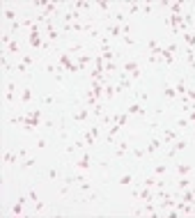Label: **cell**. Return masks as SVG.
Returning <instances> with one entry per match:
<instances>
[{"label": "cell", "mask_w": 195, "mask_h": 218, "mask_svg": "<svg viewBox=\"0 0 195 218\" xmlns=\"http://www.w3.org/2000/svg\"><path fill=\"white\" fill-rule=\"evenodd\" d=\"M126 152H129V143H126V140H122V143H117V149H115V154H117V156H124Z\"/></svg>", "instance_id": "8992f818"}, {"label": "cell", "mask_w": 195, "mask_h": 218, "mask_svg": "<svg viewBox=\"0 0 195 218\" xmlns=\"http://www.w3.org/2000/svg\"><path fill=\"white\" fill-rule=\"evenodd\" d=\"M188 124H191L188 120H177V126H179V129H186Z\"/></svg>", "instance_id": "d6a6232c"}, {"label": "cell", "mask_w": 195, "mask_h": 218, "mask_svg": "<svg viewBox=\"0 0 195 218\" xmlns=\"http://www.w3.org/2000/svg\"><path fill=\"white\" fill-rule=\"evenodd\" d=\"M165 170H168V168H165V166H161V163H158V166H154V175L158 177V175H163Z\"/></svg>", "instance_id": "603a6c76"}, {"label": "cell", "mask_w": 195, "mask_h": 218, "mask_svg": "<svg viewBox=\"0 0 195 218\" xmlns=\"http://www.w3.org/2000/svg\"><path fill=\"white\" fill-rule=\"evenodd\" d=\"M165 97H168V99H175V97H177V90H175L172 85H168V87H165Z\"/></svg>", "instance_id": "9a60e30c"}, {"label": "cell", "mask_w": 195, "mask_h": 218, "mask_svg": "<svg viewBox=\"0 0 195 218\" xmlns=\"http://www.w3.org/2000/svg\"><path fill=\"white\" fill-rule=\"evenodd\" d=\"M53 101H55V97H51V94H46V97H44V103H53Z\"/></svg>", "instance_id": "74e56055"}, {"label": "cell", "mask_w": 195, "mask_h": 218, "mask_svg": "<svg viewBox=\"0 0 195 218\" xmlns=\"http://www.w3.org/2000/svg\"><path fill=\"white\" fill-rule=\"evenodd\" d=\"M191 184H193V181H191V179H188V177H181V179H179V181H177V188H179V191H186V188H188V186H191Z\"/></svg>", "instance_id": "52a82bcc"}, {"label": "cell", "mask_w": 195, "mask_h": 218, "mask_svg": "<svg viewBox=\"0 0 195 218\" xmlns=\"http://www.w3.org/2000/svg\"><path fill=\"white\" fill-rule=\"evenodd\" d=\"M87 115H90V110H80V113L74 115V120H87Z\"/></svg>", "instance_id": "ffe728a7"}, {"label": "cell", "mask_w": 195, "mask_h": 218, "mask_svg": "<svg viewBox=\"0 0 195 218\" xmlns=\"http://www.w3.org/2000/svg\"><path fill=\"white\" fill-rule=\"evenodd\" d=\"M76 168H78V170H87V168H90V154H87V152L76 161Z\"/></svg>", "instance_id": "7a4b0ae2"}, {"label": "cell", "mask_w": 195, "mask_h": 218, "mask_svg": "<svg viewBox=\"0 0 195 218\" xmlns=\"http://www.w3.org/2000/svg\"><path fill=\"white\" fill-rule=\"evenodd\" d=\"M30 44H32V46H41V44H44V42H41V39H39L37 30H34V32H30Z\"/></svg>", "instance_id": "7c38bea8"}, {"label": "cell", "mask_w": 195, "mask_h": 218, "mask_svg": "<svg viewBox=\"0 0 195 218\" xmlns=\"http://www.w3.org/2000/svg\"><path fill=\"white\" fill-rule=\"evenodd\" d=\"M92 57L90 55H78V67H85V64H90Z\"/></svg>", "instance_id": "5bb4252c"}, {"label": "cell", "mask_w": 195, "mask_h": 218, "mask_svg": "<svg viewBox=\"0 0 195 218\" xmlns=\"http://www.w3.org/2000/svg\"><path fill=\"white\" fill-rule=\"evenodd\" d=\"M131 181H133V177H131V175H126V177H122V179H120V184L126 186V184H131Z\"/></svg>", "instance_id": "83f0119b"}, {"label": "cell", "mask_w": 195, "mask_h": 218, "mask_svg": "<svg viewBox=\"0 0 195 218\" xmlns=\"http://www.w3.org/2000/svg\"><path fill=\"white\" fill-rule=\"evenodd\" d=\"M186 97L191 99V101H195V90H188V92H186Z\"/></svg>", "instance_id": "7bdbcfd3"}, {"label": "cell", "mask_w": 195, "mask_h": 218, "mask_svg": "<svg viewBox=\"0 0 195 218\" xmlns=\"http://www.w3.org/2000/svg\"><path fill=\"white\" fill-rule=\"evenodd\" d=\"M97 200H99V195H97V193H92V195L87 198V202H97Z\"/></svg>", "instance_id": "ee69618b"}, {"label": "cell", "mask_w": 195, "mask_h": 218, "mask_svg": "<svg viewBox=\"0 0 195 218\" xmlns=\"http://www.w3.org/2000/svg\"><path fill=\"white\" fill-rule=\"evenodd\" d=\"M16 71H19L21 76H28V64H23V62H21V64H16Z\"/></svg>", "instance_id": "d6986e66"}, {"label": "cell", "mask_w": 195, "mask_h": 218, "mask_svg": "<svg viewBox=\"0 0 195 218\" xmlns=\"http://www.w3.org/2000/svg\"><path fill=\"white\" fill-rule=\"evenodd\" d=\"M191 172H193V166H188V163H177V175L186 177V175H191Z\"/></svg>", "instance_id": "3957f363"}, {"label": "cell", "mask_w": 195, "mask_h": 218, "mask_svg": "<svg viewBox=\"0 0 195 218\" xmlns=\"http://www.w3.org/2000/svg\"><path fill=\"white\" fill-rule=\"evenodd\" d=\"M177 138H179V133H177V131H172V129L165 131V143H175Z\"/></svg>", "instance_id": "9c48e42d"}, {"label": "cell", "mask_w": 195, "mask_h": 218, "mask_svg": "<svg viewBox=\"0 0 195 218\" xmlns=\"http://www.w3.org/2000/svg\"><path fill=\"white\" fill-rule=\"evenodd\" d=\"M122 42H124V44H129V46H133V44H135V42H133V39H131V37H129V34H124V37H122Z\"/></svg>", "instance_id": "836d02e7"}, {"label": "cell", "mask_w": 195, "mask_h": 218, "mask_svg": "<svg viewBox=\"0 0 195 218\" xmlns=\"http://www.w3.org/2000/svg\"><path fill=\"white\" fill-rule=\"evenodd\" d=\"M80 51H83L80 44H74V46H69V48H67V53H80Z\"/></svg>", "instance_id": "7402d4cb"}, {"label": "cell", "mask_w": 195, "mask_h": 218, "mask_svg": "<svg viewBox=\"0 0 195 218\" xmlns=\"http://www.w3.org/2000/svg\"><path fill=\"white\" fill-rule=\"evenodd\" d=\"M133 154H135V156H145L147 149H133Z\"/></svg>", "instance_id": "60d3db41"}, {"label": "cell", "mask_w": 195, "mask_h": 218, "mask_svg": "<svg viewBox=\"0 0 195 218\" xmlns=\"http://www.w3.org/2000/svg\"><path fill=\"white\" fill-rule=\"evenodd\" d=\"M30 99H32V90H30V87H25V90L21 92V101H23V103H28Z\"/></svg>", "instance_id": "8fae6325"}, {"label": "cell", "mask_w": 195, "mask_h": 218, "mask_svg": "<svg viewBox=\"0 0 195 218\" xmlns=\"http://www.w3.org/2000/svg\"><path fill=\"white\" fill-rule=\"evenodd\" d=\"M97 7H99V9H101L103 14H106V11L110 9V5H108V2H103V0H99V2H97Z\"/></svg>", "instance_id": "44dd1931"}, {"label": "cell", "mask_w": 195, "mask_h": 218, "mask_svg": "<svg viewBox=\"0 0 195 218\" xmlns=\"http://www.w3.org/2000/svg\"><path fill=\"white\" fill-rule=\"evenodd\" d=\"M23 64H30V67H32V64H34V57L32 55H23Z\"/></svg>", "instance_id": "cb8c5ba5"}, {"label": "cell", "mask_w": 195, "mask_h": 218, "mask_svg": "<svg viewBox=\"0 0 195 218\" xmlns=\"http://www.w3.org/2000/svg\"><path fill=\"white\" fill-rule=\"evenodd\" d=\"M126 122H129V113L115 115V124H120V126H126Z\"/></svg>", "instance_id": "ba28073f"}, {"label": "cell", "mask_w": 195, "mask_h": 218, "mask_svg": "<svg viewBox=\"0 0 195 218\" xmlns=\"http://www.w3.org/2000/svg\"><path fill=\"white\" fill-rule=\"evenodd\" d=\"M103 92H106V99H113V97H115V87H113V85H108V83H106Z\"/></svg>", "instance_id": "4fadbf2b"}, {"label": "cell", "mask_w": 195, "mask_h": 218, "mask_svg": "<svg viewBox=\"0 0 195 218\" xmlns=\"http://www.w3.org/2000/svg\"><path fill=\"white\" fill-rule=\"evenodd\" d=\"M2 161H5V166H14V163H16V154H14V152H7Z\"/></svg>", "instance_id": "30bf717a"}, {"label": "cell", "mask_w": 195, "mask_h": 218, "mask_svg": "<svg viewBox=\"0 0 195 218\" xmlns=\"http://www.w3.org/2000/svg\"><path fill=\"white\" fill-rule=\"evenodd\" d=\"M143 9V5L140 2H133V5H129V14H135V11H140Z\"/></svg>", "instance_id": "ac0fdd59"}, {"label": "cell", "mask_w": 195, "mask_h": 218, "mask_svg": "<svg viewBox=\"0 0 195 218\" xmlns=\"http://www.w3.org/2000/svg\"><path fill=\"white\" fill-rule=\"evenodd\" d=\"M193 193H195V186H193Z\"/></svg>", "instance_id": "f6af8a7d"}, {"label": "cell", "mask_w": 195, "mask_h": 218, "mask_svg": "<svg viewBox=\"0 0 195 218\" xmlns=\"http://www.w3.org/2000/svg\"><path fill=\"white\" fill-rule=\"evenodd\" d=\"M138 62H135V60H131V62H126V64H124V67H122V71H126V74H133V71H138Z\"/></svg>", "instance_id": "5b68a950"}, {"label": "cell", "mask_w": 195, "mask_h": 218, "mask_svg": "<svg viewBox=\"0 0 195 218\" xmlns=\"http://www.w3.org/2000/svg\"><path fill=\"white\" fill-rule=\"evenodd\" d=\"M55 177H57V170H55V168L48 170V179H55Z\"/></svg>", "instance_id": "b9f144b4"}, {"label": "cell", "mask_w": 195, "mask_h": 218, "mask_svg": "<svg viewBox=\"0 0 195 218\" xmlns=\"http://www.w3.org/2000/svg\"><path fill=\"white\" fill-rule=\"evenodd\" d=\"M101 57H103V60H113L115 53H113V51H106V53H101Z\"/></svg>", "instance_id": "484cf974"}, {"label": "cell", "mask_w": 195, "mask_h": 218, "mask_svg": "<svg viewBox=\"0 0 195 218\" xmlns=\"http://www.w3.org/2000/svg\"><path fill=\"white\" fill-rule=\"evenodd\" d=\"M103 69H106V71H115V64H113V62H106Z\"/></svg>", "instance_id": "d590c367"}, {"label": "cell", "mask_w": 195, "mask_h": 218, "mask_svg": "<svg viewBox=\"0 0 195 218\" xmlns=\"http://www.w3.org/2000/svg\"><path fill=\"white\" fill-rule=\"evenodd\" d=\"M90 133L94 135V138H99V133H101V126H92V129H90Z\"/></svg>", "instance_id": "f546056e"}, {"label": "cell", "mask_w": 195, "mask_h": 218, "mask_svg": "<svg viewBox=\"0 0 195 218\" xmlns=\"http://www.w3.org/2000/svg\"><path fill=\"white\" fill-rule=\"evenodd\" d=\"M92 113H94V115H99V117H103V106H94Z\"/></svg>", "instance_id": "4316f807"}, {"label": "cell", "mask_w": 195, "mask_h": 218, "mask_svg": "<svg viewBox=\"0 0 195 218\" xmlns=\"http://www.w3.org/2000/svg\"><path fill=\"white\" fill-rule=\"evenodd\" d=\"M60 64H62V67H67L71 74H76V71L80 69V67H74V64L69 62V53H62V55H60Z\"/></svg>", "instance_id": "6da1fadb"}, {"label": "cell", "mask_w": 195, "mask_h": 218, "mask_svg": "<svg viewBox=\"0 0 195 218\" xmlns=\"http://www.w3.org/2000/svg\"><path fill=\"white\" fill-rule=\"evenodd\" d=\"M76 9H90V2H76Z\"/></svg>", "instance_id": "f1b7e54d"}, {"label": "cell", "mask_w": 195, "mask_h": 218, "mask_svg": "<svg viewBox=\"0 0 195 218\" xmlns=\"http://www.w3.org/2000/svg\"><path fill=\"white\" fill-rule=\"evenodd\" d=\"M5 19H9L11 23H14L16 21V11L14 9H5Z\"/></svg>", "instance_id": "e0dca14e"}, {"label": "cell", "mask_w": 195, "mask_h": 218, "mask_svg": "<svg viewBox=\"0 0 195 218\" xmlns=\"http://www.w3.org/2000/svg\"><path fill=\"white\" fill-rule=\"evenodd\" d=\"M83 138H85V143H87V145H90V147L94 145V135H92L90 131H83Z\"/></svg>", "instance_id": "2e32d148"}, {"label": "cell", "mask_w": 195, "mask_h": 218, "mask_svg": "<svg viewBox=\"0 0 195 218\" xmlns=\"http://www.w3.org/2000/svg\"><path fill=\"white\" fill-rule=\"evenodd\" d=\"M16 48H19V44H16V42H14V39H11V44L7 46V51H9V53H14Z\"/></svg>", "instance_id": "e575fe53"}, {"label": "cell", "mask_w": 195, "mask_h": 218, "mask_svg": "<svg viewBox=\"0 0 195 218\" xmlns=\"http://www.w3.org/2000/svg\"><path fill=\"white\" fill-rule=\"evenodd\" d=\"M48 39H51V42H55V39H60V34H57L55 30H48Z\"/></svg>", "instance_id": "1f68e13d"}, {"label": "cell", "mask_w": 195, "mask_h": 218, "mask_svg": "<svg viewBox=\"0 0 195 218\" xmlns=\"http://www.w3.org/2000/svg\"><path fill=\"white\" fill-rule=\"evenodd\" d=\"M28 195H30V200H32V202H37V193H34L32 188H30V191H28Z\"/></svg>", "instance_id": "f35d334b"}, {"label": "cell", "mask_w": 195, "mask_h": 218, "mask_svg": "<svg viewBox=\"0 0 195 218\" xmlns=\"http://www.w3.org/2000/svg\"><path fill=\"white\" fill-rule=\"evenodd\" d=\"M30 166H34V158H25V161H23V168H30Z\"/></svg>", "instance_id": "8d00e7d4"}, {"label": "cell", "mask_w": 195, "mask_h": 218, "mask_svg": "<svg viewBox=\"0 0 195 218\" xmlns=\"http://www.w3.org/2000/svg\"><path fill=\"white\" fill-rule=\"evenodd\" d=\"M126 113H129V115H140V117H145V113H147V110H145V108H143L140 103H133L131 108L126 110Z\"/></svg>", "instance_id": "277c9868"}, {"label": "cell", "mask_w": 195, "mask_h": 218, "mask_svg": "<svg viewBox=\"0 0 195 218\" xmlns=\"http://www.w3.org/2000/svg\"><path fill=\"white\" fill-rule=\"evenodd\" d=\"M110 34H115V37H120V34H122V28L113 25V28H110Z\"/></svg>", "instance_id": "4dcf8cb0"}, {"label": "cell", "mask_w": 195, "mask_h": 218, "mask_svg": "<svg viewBox=\"0 0 195 218\" xmlns=\"http://www.w3.org/2000/svg\"><path fill=\"white\" fill-rule=\"evenodd\" d=\"M143 14H152V5H143Z\"/></svg>", "instance_id": "ab89813d"}, {"label": "cell", "mask_w": 195, "mask_h": 218, "mask_svg": "<svg viewBox=\"0 0 195 218\" xmlns=\"http://www.w3.org/2000/svg\"><path fill=\"white\" fill-rule=\"evenodd\" d=\"M184 37H186V44L188 46H195V34H184Z\"/></svg>", "instance_id": "d4e9b609"}]
</instances>
